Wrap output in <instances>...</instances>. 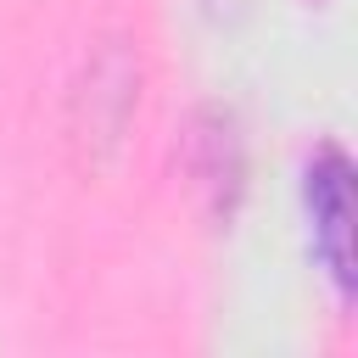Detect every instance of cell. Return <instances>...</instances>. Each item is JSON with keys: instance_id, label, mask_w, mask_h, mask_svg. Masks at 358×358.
I'll return each instance as SVG.
<instances>
[{"instance_id": "1", "label": "cell", "mask_w": 358, "mask_h": 358, "mask_svg": "<svg viewBox=\"0 0 358 358\" xmlns=\"http://www.w3.org/2000/svg\"><path fill=\"white\" fill-rule=\"evenodd\" d=\"M302 207H308V241L319 268L330 274L336 296H352L358 257H352V162L341 145H319L302 173Z\"/></svg>"}, {"instance_id": "2", "label": "cell", "mask_w": 358, "mask_h": 358, "mask_svg": "<svg viewBox=\"0 0 358 358\" xmlns=\"http://www.w3.org/2000/svg\"><path fill=\"white\" fill-rule=\"evenodd\" d=\"M90 84L95 90H78V134L84 140H117L129 112H134V62L123 50H101L90 62Z\"/></svg>"}]
</instances>
